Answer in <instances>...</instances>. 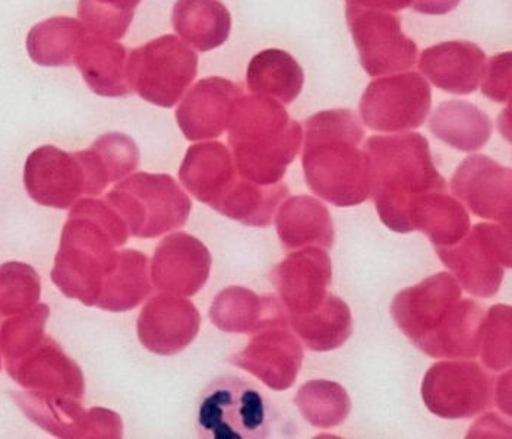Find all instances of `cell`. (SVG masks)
I'll use <instances>...</instances> for the list:
<instances>
[{"mask_svg":"<svg viewBox=\"0 0 512 439\" xmlns=\"http://www.w3.org/2000/svg\"><path fill=\"white\" fill-rule=\"evenodd\" d=\"M391 317L420 352L435 359H473L479 355L485 309L464 299L455 277L438 273L407 287L391 303Z\"/></svg>","mask_w":512,"mask_h":439,"instance_id":"obj_1","label":"cell"},{"mask_svg":"<svg viewBox=\"0 0 512 439\" xmlns=\"http://www.w3.org/2000/svg\"><path fill=\"white\" fill-rule=\"evenodd\" d=\"M365 129L352 110L316 113L305 123L302 164L306 183L335 207H355L371 194Z\"/></svg>","mask_w":512,"mask_h":439,"instance_id":"obj_2","label":"cell"},{"mask_svg":"<svg viewBox=\"0 0 512 439\" xmlns=\"http://www.w3.org/2000/svg\"><path fill=\"white\" fill-rule=\"evenodd\" d=\"M371 194L379 219L393 232L412 233L414 205L431 192L448 191L429 142L417 132L371 137L365 142Z\"/></svg>","mask_w":512,"mask_h":439,"instance_id":"obj_3","label":"cell"},{"mask_svg":"<svg viewBox=\"0 0 512 439\" xmlns=\"http://www.w3.org/2000/svg\"><path fill=\"white\" fill-rule=\"evenodd\" d=\"M227 128L240 173L262 186L280 183L303 140L300 123L278 101L262 96H240Z\"/></svg>","mask_w":512,"mask_h":439,"instance_id":"obj_4","label":"cell"},{"mask_svg":"<svg viewBox=\"0 0 512 439\" xmlns=\"http://www.w3.org/2000/svg\"><path fill=\"white\" fill-rule=\"evenodd\" d=\"M273 423L271 401L252 382L220 378L199 397L197 426L201 438H270Z\"/></svg>","mask_w":512,"mask_h":439,"instance_id":"obj_5","label":"cell"},{"mask_svg":"<svg viewBox=\"0 0 512 439\" xmlns=\"http://www.w3.org/2000/svg\"><path fill=\"white\" fill-rule=\"evenodd\" d=\"M436 254L463 289L477 298H493L511 268V227L476 224L454 246H438Z\"/></svg>","mask_w":512,"mask_h":439,"instance_id":"obj_6","label":"cell"},{"mask_svg":"<svg viewBox=\"0 0 512 439\" xmlns=\"http://www.w3.org/2000/svg\"><path fill=\"white\" fill-rule=\"evenodd\" d=\"M197 69V53L175 36H164L131 53L129 87L150 103L172 107L197 77Z\"/></svg>","mask_w":512,"mask_h":439,"instance_id":"obj_7","label":"cell"},{"mask_svg":"<svg viewBox=\"0 0 512 439\" xmlns=\"http://www.w3.org/2000/svg\"><path fill=\"white\" fill-rule=\"evenodd\" d=\"M251 333L246 349L233 356V365L251 372L271 390L292 388L302 368L303 347L290 328L283 303L271 298L264 318Z\"/></svg>","mask_w":512,"mask_h":439,"instance_id":"obj_8","label":"cell"},{"mask_svg":"<svg viewBox=\"0 0 512 439\" xmlns=\"http://www.w3.org/2000/svg\"><path fill=\"white\" fill-rule=\"evenodd\" d=\"M495 380L476 362H439L422 382V399L441 419H469L493 406Z\"/></svg>","mask_w":512,"mask_h":439,"instance_id":"obj_9","label":"cell"},{"mask_svg":"<svg viewBox=\"0 0 512 439\" xmlns=\"http://www.w3.org/2000/svg\"><path fill=\"white\" fill-rule=\"evenodd\" d=\"M346 17L366 74L381 77L416 65V43L401 31L397 15L347 2Z\"/></svg>","mask_w":512,"mask_h":439,"instance_id":"obj_10","label":"cell"},{"mask_svg":"<svg viewBox=\"0 0 512 439\" xmlns=\"http://www.w3.org/2000/svg\"><path fill=\"white\" fill-rule=\"evenodd\" d=\"M431 87L416 72L371 82L360 100V119L372 131L420 128L431 112Z\"/></svg>","mask_w":512,"mask_h":439,"instance_id":"obj_11","label":"cell"},{"mask_svg":"<svg viewBox=\"0 0 512 439\" xmlns=\"http://www.w3.org/2000/svg\"><path fill=\"white\" fill-rule=\"evenodd\" d=\"M455 197L480 219L511 227V169L491 157L474 154L455 170L451 179Z\"/></svg>","mask_w":512,"mask_h":439,"instance_id":"obj_12","label":"cell"},{"mask_svg":"<svg viewBox=\"0 0 512 439\" xmlns=\"http://www.w3.org/2000/svg\"><path fill=\"white\" fill-rule=\"evenodd\" d=\"M271 277L287 315H306L327 298L333 265L324 248L308 246L280 262Z\"/></svg>","mask_w":512,"mask_h":439,"instance_id":"obj_13","label":"cell"},{"mask_svg":"<svg viewBox=\"0 0 512 439\" xmlns=\"http://www.w3.org/2000/svg\"><path fill=\"white\" fill-rule=\"evenodd\" d=\"M242 91L232 81L208 78L195 85L178 110V122L188 140L220 137L229 125Z\"/></svg>","mask_w":512,"mask_h":439,"instance_id":"obj_14","label":"cell"},{"mask_svg":"<svg viewBox=\"0 0 512 439\" xmlns=\"http://www.w3.org/2000/svg\"><path fill=\"white\" fill-rule=\"evenodd\" d=\"M485 52L470 41H448L420 55L419 69L439 90L467 96L479 88L485 72Z\"/></svg>","mask_w":512,"mask_h":439,"instance_id":"obj_15","label":"cell"},{"mask_svg":"<svg viewBox=\"0 0 512 439\" xmlns=\"http://www.w3.org/2000/svg\"><path fill=\"white\" fill-rule=\"evenodd\" d=\"M75 154L41 147L25 163L24 182L34 201L47 207L66 208L74 202Z\"/></svg>","mask_w":512,"mask_h":439,"instance_id":"obj_16","label":"cell"},{"mask_svg":"<svg viewBox=\"0 0 512 439\" xmlns=\"http://www.w3.org/2000/svg\"><path fill=\"white\" fill-rule=\"evenodd\" d=\"M278 238L286 251L297 248L331 249L334 227L327 207L312 197H293L284 202L276 217Z\"/></svg>","mask_w":512,"mask_h":439,"instance_id":"obj_17","label":"cell"},{"mask_svg":"<svg viewBox=\"0 0 512 439\" xmlns=\"http://www.w3.org/2000/svg\"><path fill=\"white\" fill-rule=\"evenodd\" d=\"M180 179L201 202L216 204L237 179L235 164L224 145L199 144L188 151Z\"/></svg>","mask_w":512,"mask_h":439,"instance_id":"obj_18","label":"cell"},{"mask_svg":"<svg viewBox=\"0 0 512 439\" xmlns=\"http://www.w3.org/2000/svg\"><path fill=\"white\" fill-rule=\"evenodd\" d=\"M158 270L166 277L167 289L192 296L204 286L211 267L210 252L199 240L178 233L157 249Z\"/></svg>","mask_w":512,"mask_h":439,"instance_id":"obj_19","label":"cell"},{"mask_svg":"<svg viewBox=\"0 0 512 439\" xmlns=\"http://www.w3.org/2000/svg\"><path fill=\"white\" fill-rule=\"evenodd\" d=\"M429 129L455 150L476 153L491 140L493 125L489 116L474 104L450 100L436 107Z\"/></svg>","mask_w":512,"mask_h":439,"instance_id":"obj_20","label":"cell"},{"mask_svg":"<svg viewBox=\"0 0 512 439\" xmlns=\"http://www.w3.org/2000/svg\"><path fill=\"white\" fill-rule=\"evenodd\" d=\"M172 21L176 33L199 52L220 47L232 30V17L218 0H178Z\"/></svg>","mask_w":512,"mask_h":439,"instance_id":"obj_21","label":"cell"},{"mask_svg":"<svg viewBox=\"0 0 512 439\" xmlns=\"http://www.w3.org/2000/svg\"><path fill=\"white\" fill-rule=\"evenodd\" d=\"M293 333L314 352H331L353 333V318L343 299L328 293L318 309L306 315H287Z\"/></svg>","mask_w":512,"mask_h":439,"instance_id":"obj_22","label":"cell"},{"mask_svg":"<svg viewBox=\"0 0 512 439\" xmlns=\"http://www.w3.org/2000/svg\"><path fill=\"white\" fill-rule=\"evenodd\" d=\"M246 82L255 96L290 104L302 93L305 72L290 53L278 49L264 50L249 63Z\"/></svg>","mask_w":512,"mask_h":439,"instance_id":"obj_23","label":"cell"},{"mask_svg":"<svg viewBox=\"0 0 512 439\" xmlns=\"http://www.w3.org/2000/svg\"><path fill=\"white\" fill-rule=\"evenodd\" d=\"M470 216L448 191L431 192L414 205L413 230L428 236L435 248L457 245L470 230Z\"/></svg>","mask_w":512,"mask_h":439,"instance_id":"obj_24","label":"cell"},{"mask_svg":"<svg viewBox=\"0 0 512 439\" xmlns=\"http://www.w3.org/2000/svg\"><path fill=\"white\" fill-rule=\"evenodd\" d=\"M287 195L289 189L284 183L258 186L249 180L236 179L229 191L211 207L248 226L265 227L271 224L278 205Z\"/></svg>","mask_w":512,"mask_h":439,"instance_id":"obj_25","label":"cell"},{"mask_svg":"<svg viewBox=\"0 0 512 439\" xmlns=\"http://www.w3.org/2000/svg\"><path fill=\"white\" fill-rule=\"evenodd\" d=\"M151 308L161 317V330L153 333V350L160 355H175L192 343L198 334L201 317L191 302L182 299L157 298L150 303ZM144 314L153 317V328L160 327V318L144 309Z\"/></svg>","mask_w":512,"mask_h":439,"instance_id":"obj_26","label":"cell"},{"mask_svg":"<svg viewBox=\"0 0 512 439\" xmlns=\"http://www.w3.org/2000/svg\"><path fill=\"white\" fill-rule=\"evenodd\" d=\"M79 22L72 18H52L37 24L27 37V50L34 62L43 66L75 63L74 44L82 39Z\"/></svg>","mask_w":512,"mask_h":439,"instance_id":"obj_27","label":"cell"},{"mask_svg":"<svg viewBox=\"0 0 512 439\" xmlns=\"http://www.w3.org/2000/svg\"><path fill=\"white\" fill-rule=\"evenodd\" d=\"M295 404L306 422L319 429L341 425L352 410V401L340 384L327 380L306 382L297 391Z\"/></svg>","mask_w":512,"mask_h":439,"instance_id":"obj_28","label":"cell"},{"mask_svg":"<svg viewBox=\"0 0 512 439\" xmlns=\"http://www.w3.org/2000/svg\"><path fill=\"white\" fill-rule=\"evenodd\" d=\"M271 298H258L251 290L230 287L214 300L210 318L220 330L251 333L264 318Z\"/></svg>","mask_w":512,"mask_h":439,"instance_id":"obj_29","label":"cell"},{"mask_svg":"<svg viewBox=\"0 0 512 439\" xmlns=\"http://www.w3.org/2000/svg\"><path fill=\"white\" fill-rule=\"evenodd\" d=\"M511 315V306L495 305L483 318L479 355L491 371H504L511 366Z\"/></svg>","mask_w":512,"mask_h":439,"instance_id":"obj_30","label":"cell"},{"mask_svg":"<svg viewBox=\"0 0 512 439\" xmlns=\"http://www.w3.org/2000/svg\"><path fill=\"white\" fill-rule=\"evenodd\" d=\"M40 298V279L33 267L8 262L0 267V314H20Z\"/></svg>","mask_w":512,"mask_h":439,"instance_id":"obj_31","label":"cell"},{"mask_svg":"<svg viewBox=\"0 0 512 439\" xmlns=\"http://www.w3.org/2000/svg\"><path fill=\"white\" fill-rule=\"evenodd\" d=\"M47 315H49L47 306L40 305L30 314L5 322L0 331V347H2L6 365L20 359L43 340Z\"/></svg>","mask_w":512,"mask_h":439,"instance_id":"obj_32","label":"cell"},{"mask_svg":"<svg viewBox=\"0 0 512 439\" xmlns=\"http://www.w3.org/2000/svg\"><path fill=\"white\" fill-rule=\"evenodd\" d=\"M482 90L488 99L505 103L511 99V53H502L489 60L485 68Z\"/></svg>","mask_w":512,"mask_h":439,"instance_id":"obj_33","label":"cell"},{"mask_svg":"<svg viewBox=\"0 0 512 439\" xmlns=\"http://www.w3.org/2000/svg\"><path fill=\"white\" fill-rule=\"evenodd\" d=\"M363 8L379 9V11L397 12L401 9L413 8L419 14L444 15L460 5L461 0H347Z\"/></svg>","mask_w":512,"mask_h":439,"instance_id":"obj_34","label":"cell"},{"mask_svg":"<svg viewBox=\"0 0 512 439\" xmlns=\"http://www.w3.org/2000/svg\"><path fill=\"white\" fill-rule=\"evenodd\" d=\"M139 3H141V0H81V3H79V14H81L82 20L87 22L94 15L100 14L104 8H109L107 12L115 14L113 18H115L120 28L126 33V28L120 22L129 27L132 18H134V8Z\"/></svg>","mask_w":512,"mask_h":439,"instance_id":"obj_35","label":"cell"},{"mask_svg":"<svg viewBox=\"0 0 512 439\" xmlns=\"http://www.w3.org/2000/svg\"><path fill=\"white\" fill-rule=\"evenodd\" d=\"M493 400H496L499 409L505 415L511 416V372L501 375L495 381V390H493Z\"/></svg>","mask_w":512,"mask_h":439,"instance_id":"obj_36","label":"cell"}]
</instances>
